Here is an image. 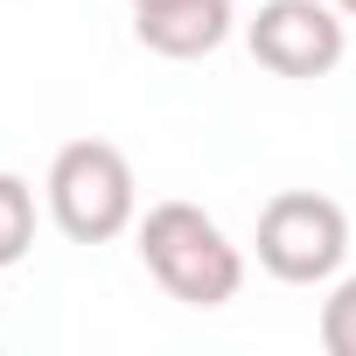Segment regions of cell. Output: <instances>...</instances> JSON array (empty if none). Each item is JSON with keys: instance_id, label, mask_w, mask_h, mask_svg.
<instances>
[{"instance_id": "6da1fadb", "label": "cell", "mask_w": 356, "mask_h": 356, "mask_svg": "<svg viewBox=\"0 0 356 356\" xmlns=\"http://www.w3.org/2000/svg\"><path fill=\"white\" fill-rule=\"evenodd\" d=\"M140 259H147V273L175 293V300H189V307H224L231 293H238V280H245V259H238V245L217 231V217L210 210H196V203H154L147 217H140Z\"/></svg>"}, {"instance_id": "7a4b0ae2", "label": "cell", "mask_w": 356, "mask_h": 356, "mask_svg": "<svg viewBox=\"0 0 356 356\" xmlns=\"http://www.w3.org/2000/svg\"><path fill=\"white\" fill-rule=\"evenodd\" d=\"M49 217L77 245H105L133 224V161L112 140H70L49 161Z\"/></svg>"}, {"instance_id": "3957f363", "label": "cell", "mask_w": 356, "mask_h": 356, "mask_svg": "<svg viewBox=\"0 0 356 356\" xmlns=\"http://www.w3.org/2000/svg\"><path fill=\"white\" fill-rule=\"evenodd\" d=\"M349 252V217L321 189H280L259 210V266L286 286H314L342 266Z\"/></svg>"}, {"instance_id": "277c9868", "label": "cell", "mask_w": 356, "mask_h": 356, "mask_svg": "<svg viewBox=\"0 0 356 356\" xmlns=\"http://www.w3.org/2000/svg\"><path fill=\"white\" fill-rule=\"evenodd\" d=\"M252 56L273 77H328L342 63V22L321 0H266L252 15Z\"/></svg>"}, {"instance_id": "5b68a950", "label": "cell", "mask_w": 356, "mask_h": 356, "mask_svg": "<svg viewBox=\"0 0 356 356\" xmlns=\"http://www.w3.org/2000/svg\"><path fill=\"white\" fill-rule=\"evenodd\" d=\"M133 35L154 49V56H210L224 35H231V0H140L133 8Z\"/></svg>"}, {"instance_id": "8992f818", "label": "cell", "mask_w": 356, "mask_h": 356, "mask_svg": "<svg viewBox=\"0 0 356 356\" xmlns=\"http://www.w3.org/2000/svg\"><path fill=\"white\" fill-rule=\"evenodd\" d=\"M35 245V189L22 175H0V266H22Z\"/></svg>"}, {"instance_id": "52a82bcc", "label": "cell", "mask_w": 356, "mask_h": 356, "mask_svg": "<svg viewBox=\"0 0 356 356\" xmlns=\"http://www.w3.org/2000/svg\"><path fill=\"white\" fill-rule=\"evenodd\" d=\"M321 349L328 356H356V280H342L321 307Z\"/></svg>"}, {"instance_id": "ba28073f", "label": "cell", "mask_w": 356, "mask_h": 356, "mask_svg": "<svg viewBox=\"0 0 356 356\" xmlns=\"http://www.w3.org/2000/svg\"><path fill=\"white\" fill-rule=\"evenodd\" d=\"M335 8H342V15H356V0H335Z\"/></svg>"}, {"instance_id": "9c48e42d", "label": "cell", "mask_w": 356, "mask_h": 356, "mask_svg": "<svg viewBox=\"0 0 356 356\" xmlns=\"http://www.w3.org/2000/svg\"><path fill=\"white\" fill-rule=\"evenodd\" d=\"M133 8H140V0H133Z\"/></svg>"}]
</instances>
